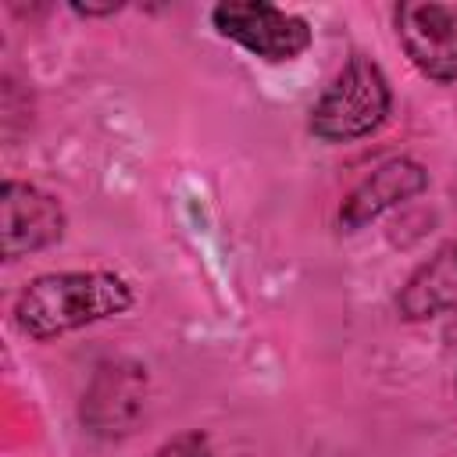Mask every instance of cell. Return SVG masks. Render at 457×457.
<instances>
[{"mask_svg": "<svg viewBox=\"0 0 457 457\" xmlns=\"http://www.w3.org/2000/svg\"><path fill=\"white\" fill-rule=\"evenodd\" d=\"M136 307V289L118 271H46L14 300V328L32 343H50L86 325L121 318Z\"/></svg>", "mask_w": 457, "mask_h": 457, "instance_id": "6da1fadb", "label": "cell"}, {"mask_svg": "<svg viewBox=\"0 0 457 457\" xmlns=\"http://www.w3.org/2000/svg\"><path fill=\"white\" fill-rule=\"evenodd\" d=\"M393 111V86L378 61L368 54H350L332 82L311 107L307 129L314 139L339 146L375 136Z\"/></svg>", "mask_w": 457, "mask_h": 457, "instance_id": "7a4b0ae2", "label": "cell"}, {"mask_svg": "<svg viewBox=\"0 0 457 457\" xmlns=\"http://www.w3.org/2000/svg\"><path fill=\"white\" fill-rule=\"evenodd\" d=\"M211 25L221 39L236 43L264 64H286L311 50L314 29L307 18L264 4V0H228L211 7Z\"/></svg>", "mask_w": 457, "mask_h": 457, "instance_id": "3957f363", "label": "cell"}, {"mask_svg": "<svg viewBox=\"0 0 457 457\" xmlns=\"http://www.w3.org/2000/svg\"><path fill=\"white\" fill-rule=\"evenodd\" d=\"M146 396H150L146 368L132 357H107L93 368L82 389L79 421L96 439H121L143 421Z\"/></svg>", "mask_w": 457, "mask_h": 457, "instance_id": "277c9868", "label": "cell"}, {"mask_svg": "<svg viewBox=\"0 0 457 457\" xmlns=\"http://www.w3.org/2000/svg\"><path fill=\"white\" fill-rule=\"evenodd\" d=\"M393 29L418 75L436 86L457 82V4L403 0L393 7Z\"/></svg>", "mask_w": 457, "mask_h": 457, "instance_id": "5b68a950", "label": "cell"}, {"mask_svg": "<svg viewBox=\"0 0 457 457\" xmlns=\"http://www.w3.org/2000/svg\"><path fill=\"white\" fill-rule=\"evenodd\" d=\"M68 232L64 204L36 182L4 179L0 186V246L4 261L14 264L29 253L50 250Z\"/></svg>", "mask_w": 457, "mask_h": 457, "instance_id": "8992f818", "label": "cell"}, {"mask_svg": "<svg viewBox=\"0 0 457 457\" xmlns=\"http://www.w3.org/2000/svg\"><path fill=\"white\" fill-rule=\"evenodd\" d=\"M428 189V168L414 157H389L375 164L339 204V228L343 232H361L364 225L378 221L386 211L421 196Z\"/></svg>", "mask_w": 457, "mask_h": 457, "instance_id": "52a82bcc", "label": "cell"}, {"mask_svg": "<svg viewBox=\"0 0 457 457\" xmlns=\"http://www.w3.org/2000/svg\"><path fill=\"white\" fill-rule=\"evenodd\" d=\"M396 311L403 321H432L457 311V236L411 271L396 293Z\"/></svg>", "mask_w": 457, "mask_h": 457, "instance_id": "ba28073f", "label": "cell"}, {"mask_svg": "<svg viewBox=\"0 0 457 457\" xmlns=\"http://www.w3.org/2000/svg\"><path fill=\"white\" fill-rule=\"evenodd\" d=\"M154 457H211L207 450V436L204 432H182L171 443H164Z\"/></svg>", "mask_w": 457, "mask_h": 457, "instance_id": "9c48e42d", "label": "cell"}, {"mask_svg": "<svg viewBox=\"0 0 457 457\" xmlns=\"http://www.w3.org/2000/svg\"><path fill=\"white\" fill-rule=\"evenodd\" d=\"M71 11L82 18H100V14H118L121 4H71Z\"/></svg>", "mask_w": 457, "mask_h": 457, "instance_id": "30bf717a", "label": "cell"}, {"mask_svg": "<svg viewBox=\"0 0 457 457\" xmlns=\"http://www.w3.org/2000/svg\"><path fill=\"white\" fill-rule=\"evenodd\" d=\"M453 393H457V378H453Z\"/></svg>", "mask_w": 457, "mask_h": 457, "instance_id": "8fae6325", "label": "cell"}]
</instances>
